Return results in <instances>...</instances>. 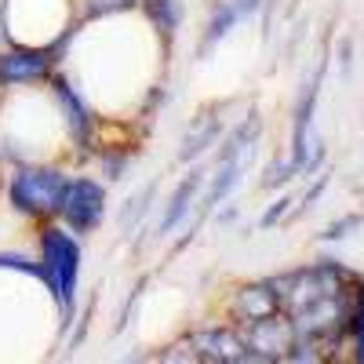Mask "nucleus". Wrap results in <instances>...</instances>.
Wrapping results in <instances>:
<instances>
[{
  "label": "nucleus",
  "instance_id": "7ed1b4c3",
  "mask_svg": "<svg viewBox=\"0 0 364 364\" xmlns=\"http://www.w3.org/2000/svg\"><path fill=\"white\" fill-rule=\"evenodd\" d=\"M48 91L55 99L58 120H63V132H66V146L77 154V161H91V154L99 149L102 142V117L95 113L91 99L84 95V87L70 77V70L58 66L48 80Z\"/></svg>",
  "mask_w": 364,
  "mask_h": 364
},
{
  "label": "nucleus",
  "instance_id": "9b49d317",
  "mask_svg": "<svg viewBox=\"0 0 364 364\" xmlns=\"http://www.w3.org/2000/svg\"><path fill=\"white\" fill-rule=\"evenodd\" d=\"M200 182H204V168H193L186 178H182V186L171 193V200H168V208H164V215H161V226H157L161 237L175 233V226L190 215V208H193V197H197V190H200Z\"/></svg>",
  "mask_w": 364,
  "mask_h": 364
},
{
  "label": "nucleus",
  "instance_id": "1a4fd4ad",
  "mask_svg": "<svg viewBox=\"0 0 364 364\" xmlns=\"http://www.w3.org/2000/svg\"><path fill=\"white\" fill-rule=\"evenodd\" d=\"M262 4H266V0H215V4H211V11H208L204 33H200V55L211 51L219 41H226L233 29L245 22V18H252Z\"/></svg>",
  "mask_w": 364,
  "mask_h": 364
},
{
  "label": "nucleus",
  "instance_id": "423d86ee",
  "mask_svg": "<svg viewBox=\"0 0 364 364\" xmlns=\"http://www.w3.org/2000/svg\"><path fill=\"white\" fill-rule=\"evenodd\" d=\"M186 350H190L186 357H193V360H211V364H245V360H252L248 343H245V331H240L233 321L208 324V328L190 331Z\"/></svg>",
  "mask_w": 364,
  "mask_h": 364
},
{
  "label": "nucleus",
  "instance_id": "f8f14e48",
  "mask_svg": "<svg viewBox=\"0 0 364 364\" xmlns=\"http://www.w3.org/2000/svg\"><path fill=\"white\" fill-rule=\"evenodd\" d=\"M128 11H139V0H77V26L102 22V18H120Z\"/></svg>",
  "mask_w": 364,
  "mask_h": 364
},
{
  "label": "nucleus",
  "instance_id": "39448f33",
  "mask_svg": "<svg viewBox=\"0 0 364 364\" xmlns=\"http://www.w3.org/2000/svg\"><path fill=\"white\" fill-rule=\"evenodd\" d=\"M55 70H58V55L51 48H29V44L0 48V91L44 87Z\"/></svg>",
  "mask_w": 364,
  "mask_h": 364
},
{
  "label": "nucleus",
  "instance_id": "ddd939ff",
  "mask_svg": "<svg viewBox=\"0 0 364 364\" xmlns=\"http://www.w3.org/2000/svg\"><path fill=\"white\" fill-rule=\"evenodd\" d=\"M346 357L364 364V277L353 291V306H350V324H346Z\"/></svg>",
  "mask_w": 364,
  "mask_h": 364
},
{
  "label": "nucleus",
  "instance_id": "f03ea898",
  "mask_svg": "<svg viewBox=\"0 0 364 364\" xmlns=\"http://www.w3.org/2000/svg\"><path fill=\"white\" fill-rule=\"evenodd\" d=\"M70 175L73 171L58 161H15L8 164L4 193H0L4 208L33 226L51 223L58 219V204H63Z\"/></svg>",
  "mask_w": 364,
  "mask_h": 364
},
{
  "label": "nucleus",
  "instance_id": "20e7f679",
  "mask_svg": "<svg viewBox=\"0 0 364 364\" xmlns=\"http://www.w3.org/2000/svg\"><path fill=\"white\" fill-rule=\"evenodd\" d=\"M106 211H109V193H106V182L91 171H73L66 182V193L63 204H58V223L66 230H73L80 240L99 233L106 223Z\"/></svg>",
  "mask_w": 364,
  "mask_h": 364
},
{
  "label": "nucleus",
  "instance_id": "6e6552de",
  "mask_svg": "<svg viewBox=\"0 0 364 364\" xmlns=\"http://www.w3.org/2000/svg\"><path fill=\"white\" fill-rule=\"evenodd\" d=\"M240 331H245L252 360H288V353L295 346V328H291L288 314L262 317L255 324H245Z\"/></svg>",
  "mask_w": 364,
  "mask_h": 364
},
{
  "label": "nucleus",
  "instance_id": "9d476101",
  "mask_svg": "<svg viewBox=\"0 0 364 364\" xmlns=\"http://www.w3.org/2000/svg\"><path fill=\"white\" fill-rule=\"evenodd\" d=\"M139 15L149 26V33H154L168 51H175L182 22H186V4H182V0H139Z\"/></svg>",
  "mask_w": 364,
  "mask_h": 364
},
{
  "label": "nucleus",
  "instance_id": "f257e3e1",
  "mask_svg": "<svg viewBox=\"0 0 364 364\" xmlns=\"http://www.w3.org/2000/svg\"><path fill=\"white\" fill-rule=\"evenodd\" d=\"M33 252L41 262V284L58 310V324H63V331H70L77 321V291H80V262H84L80 237L66 230L58 219H51L37 226Z\"/></svg>",
  "mask_w": 364,
  "mask_h": 364
},
{
  "label": "nucleus",
  "instance_id": "2eb2a0df",
  "mask_svg": "<svg viewBox=\"0 0 364 364\" xmlns=\"http://www.w3.org/2000/svg\"><path fill=\"white\" fill-rule=\"evenodd\" d=\"M4 175H8V161H4V154H0V193H4Z\"/></svg>",
  "mask_w": 364,
  "mask_h": 364
},
{
  "label": "nucleus",
  "instance_id": "4468645a",
  "mask_svg": "<svg viewBox=\"0 0 364 364\" xmlns=\"http://www.w3.org/2000/svg\"><path fill=\"white\" fill-rule=\"evenodd\" d=\"M288 204H291L288 197H281L277 204H273V211H269V215H262V230H266V226H273V223H277V219L284 215V211H288Z\"/></svg>",
  "mask_w": 364,
  "mask_h": 364
},
{
  "label": "nucleus",
  "instance_id": "0eeeda50",
  "mask_svg": "<svg viewBox=\"0 0 364 364\" xmlns=\"http://www.w3.org/2000/svg\"><path fill=\"white\" fill-rule=\"evenodd\" d=\"M273 314H284L281 306V288L273 277H262V281H245L237 284L226 299V321H233L237 328L245 324H255L262 317H273Z\"/></svg>",
  "mask_w": 364,
  "mask_h": 364
}]
</instances>
